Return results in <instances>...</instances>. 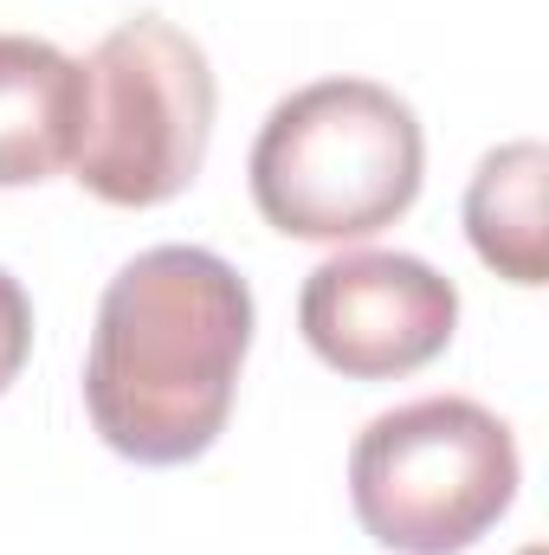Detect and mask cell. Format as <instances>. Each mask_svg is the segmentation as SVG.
<instances>
[{
    "label": "cell",
    "mask_w": 549,
    "mask_h": 555,
    "mask_svg": "<svg viewBox=\"0 0 549 555\" xmlns=\"http://www.w3.org/2000/svg\"><path fill=\"white\" fill-rule=\"evenodd\" d=\"M544 181L549 149L544 142H505L472 168L465 188V240L498 278L537 291L549 278V233H544Z\"/></svg>",
    "instance_id": "cell-7"
},
{
    "label": "cell",
    "mask_w": 549,
    "mask_h": 555,
    "mask_svg": "<svg viewBox=\"0 0 549 555\" xmlns=\"http://www.w3.org/2000/svg\"><path fill=\"white\" fill-rule=\"evenodd\" d=\"M253 284L207 246H149L98 297L85 414L130 465H194L227 433Z\"/></svg>",
    "instance_id": "cell-1"
},
{
    "label": "cell",
    "mask_w": 549,
    "mask_h": 555,
    "mask_svg": "<svg viewBox=\"0 0 549 555\" xmlns=\"http://www.w3.org/2000/svg\"><path fill=\"white\" fill-rule=\"evenodd\" d=\"M26 356H33V297H26L20 278L0 266V395L20 382Z\"/></svg>",
    "instance_id": "cell-8"
},
{
    "label": "cell",
    "mask_w": 549,
    "mask_h": 555,
    "mask_svg": "<svg viewBox=\"0 0 549 555\" xmlns=\"http://www.w3.org/2000/svg\"><path fill=\"white\" fill-rule=\"evenodd\" d=\"M85 65L33 33H0V188H39L78 162Z\"/></svg>",
    "instance_id": "cell-6"
},
{
    "label": "cell",
    "mask_w": 549,
    "mask_h": 555,
    "mask_svg": "<svg viewBox=\"0 0 549 555\" xmlns=\"http://www.w3.org/2000/svg\"><path fill=\"white\" fill-rule=\"evenodd\" d=\"M524 459L485 401L426 395L375 414L349 446L356 524L395 555H465L518 504Z\"/></svg>",
    "instance_id": "cell-3"
},
{
    "label": "cell",
    "mask_w": 549,
    "mask_h": 555,
    "mask_svg": "<svg viewBox=\"0 0 549 555\" xmlns=\"http://www.w3.org/2000/svg\"><path fill=\"white\" fill-rule=\"evenodd\" d=\"M214 65L175 20L137 13L85 59L78 188L104 207H168L194 188L214 142Z\"/></svg>",
    "instance_id": "cell-4"
},
{
    "label": "cell",
    "mask_w": 549,
    "mask_h": 555,
    "mask_svg": "<svg viewBox=\"0 0 549 555\" xmlns=\"http://www.w3.org/2000/svg\"><path fill=\"white\" fill-rule=\"evenodd\" d=\"M426 137L408 98L375 78H317L278 98L246 155L253 207L284 240L343 246L420 201Z\"/></svg>",
    "instance_id": "cell-2"
},
{
    "label": "cell",
    "mask_w": 549,
    "mask_h": 555,
    "mask_svg": "<svg viewBox=\"0 0 549 555\" xmlns=\"http://www.w3.org/2000/svg\"><path fill=\"white\" fill-rule=\"evenodd\" d=\"M297 330L349 382H401L459 330V284L413 253H336L304 278Z\"/></svg>",
    "instance_id": "cell-5"
},
{
    "label": "cell",
    "mask_w": 549,
    "mask_h": 555,
    "mask_svg": "<svg viewBox=\"0 0 549 555\" xmlns=\"http://www.w3.org/2000/svg\"><path fill=\"white\" fill-rule=\"evenodd\" d=\"M518 555H544V550H537V543H531V550H518Z\"/></svg>",
    "instance_id": "cell-9"
}]
</instances>
